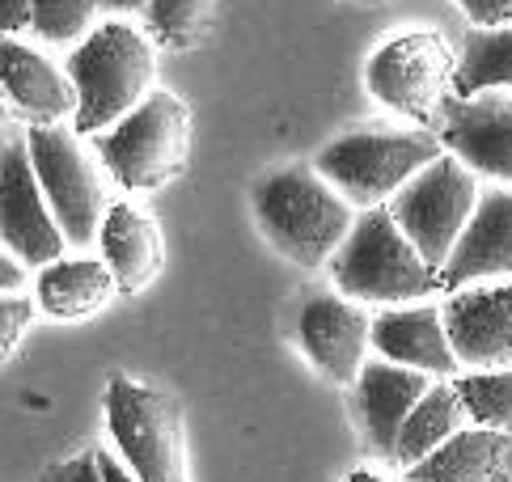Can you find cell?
Here are the masks:
<instances>
[{"label": "cell", "instance_id": "d4e9b609", "mask_svg": "<svg viewBox=\"0 0 512 482\" xmlns=\"http://www.w3.org/2000/svg\"><path fill=\"white\" fill-rule=\"evenodd\" d=\"M94 26V0H34L30 30L43 43H85Z\"/></svg>", "mask_w": 512, "mask_h": 482}, {"label": "cell", "instance_id": "3957f363", "mask_svg": "<svg viewBox=\"0 0 512 482\" xmlns=\"http://www.w3.org/2000/svg\"><path fill=\"white\" fill-rule=\"evenodd\" d=\"M331 280L347 301L390 309L441 288V275L419 258L407 233L394 225L390 208H369L356 216L352 233L331 258Z\"/></svg>", "mask_w": 512, "mask_h": 482}, {"label": "cell", "instance_id": "277c9868", "mask_svg": "<svg viewBox=\"0 0 512 482\" xmlns=\"http://www.w3.org/2000/svg\"><path fill=\"white\" fill-rule=\"evenodd\" d=\"M436 157H445V144L432 127H415V132L369 127V132H347L331 140L318 153L314 170L352 208L369 212V208H386V199H394Z\"/></svg>", "mask_w": 512, "mask_h": 482}, {"label": "cell", "instance_id": "7c38bea8", "mask_svg": "<svg viewBox=\"0 0 512 482\" xmlns=\"http://www.w3.org/2000/svg\"><path fill=\"white\" fill-rule=\"evenodd\" d=\"M369 335H373V318L364 313V305L335 296V292L305 296V305L297 313V339H301L305 360L331 385L360 381V368L369 364L364 351L373 347Z\"/></svg>", "mask_w": 512, "mask_h": 482}, {"label": "cell", "instance_id": "603a6c76", "mask_svg": "<svg viewBox=\"0 0 512 482\" xmlns=\"http://www.w3.org/2000/svg\"><path fill=\"white\" fill-rule=\"evenodd\" d=\"M216 22V0H153L144 9L149 39L166 51H195L208 43Z\"/></svg>", "mask_w": 512, "mask_h": 482}, {"label": "cell", "instance_id": "ac0fdd59", "mask_svg": "<svg viewBox=\"0 0 512 482\" xmlns=\"http://www.w3.org/2000/svg\"><path fill=\"white\" fill-rule=\"evenodd\" d=\"M98 246H102V263L111 267L119 292H127V296L144 292L161 275V267H166V237H161V225L144 208H136V203H115V208L106 212Z\"/></svg>", "mask_w": 512, "mask_h": 482}, {"label": "cell", "instance_id": "e575fe53", "mask_svg": "<svg viewBox=\"0 0 512 482\" xmlns=\"http://www.w3.org/2000/svg\"><path fill=\"white\" fill-rule=\"evenodd\" d=\"M0 115H5V110H0Z\"/></svg>", "mask_w": 512, "mask_h": 482}, {"label": "cell", "instance_id": "9a60e30c", "mask_svg": "<svg viewBox=\"0 0 512 482\" xmlns=\"http://www.w3.org/2000/svg\"><path fill=\"white\" fill-rule=\"evenodd\" d=\"M0 94L30 127H56L77 119V85L39 47L0 39Z\"/></svg>", "mask_w": 512, "mask_h": 482}, {"label": "cell", "instance_id": "1f68e13d", "mask_svg": "<svg viewBox=\"0 0 512 482\" xmlns=\"http://www.w3.org/2000/svg\"><path fill=\"white\" fill-rule=\"evenodd\" d=\"M153 0H94V9H111V13H144Z\"/></svg>", "mask_w": 512, "mask_h": 482}, {"label": "cell", "instance_id": "4dcf8cb0", "mask_svg": "<svg viewBox=\"0 0 512 482\" xmlns=\"http://www.w3.org/2000/svg\"><path fill=\"white\" fill-rule=\"evenodd\" d=\"M22 284H26V267L17 263L13 254L0 250V296H5V292H22Z\"/></svg>", "mask_w": 512, "mask_h": 482}, {"label": "cell", "instance_id": "484cf974", "mask_svg": "<svg viewBox=\"0 0 512 482\" xmlns=\"http://www.w3.org/2000/svg\"><path fill=\"white\" fill-rule=\"evenodd\" d=\"M30 318H34V301L26 292H5L0 296V364H9V356L26 335Z\"/></svg>", "mask_w": 512, "mask_h": 482}, {"label": "cell", "instance_id": "2e32d148", "mask_svg": "<svg viewBox=\"0 0 512 482\" xmlns=\"http://www.w3.org/2000/svg\"><path fill=\"white\" fill-rule=\"evenodd\" d=\"M373 351L398 368H415L424 377H457V356L445 330V313L436 305H394L373 318Z\"/></svg>", "mask_w": 512, "mask_h": 482}, {"label": "cell", "instance_id": "4316f807", "mask_svg": "<svg viewBox=\"0 0 512 482\" xmlns=\"http://www.w3.org/2000/svg\"><path fill=\"white\" fill-rule=\"evenodd\" d=\"M43 482H102L98 453L85 449V453H77V457L60 461V466H47V470H43Z\"/></svg>", "mask_w": 512, "mask_h": 482}, {"label": "cell", "instance_id": "f546056e", "mask_svg": "<svg viewBox=\"0 0 512 482\" xmlns=\"http://www.w3.org/2000/svg\"><path fill=\"white\" fill-rule=\"evenodd\" d=\"M94 453H98V470H102V482H140L136 474H132V466L119 457V453H111V449H102V444H94Z\"/></svg>", "mask_w": 512, "mask_h": 482}, {"label": "cell", "instance_id": "44dd1931", "mask_svg": "<svg viewBox=\"0 0 512 482\" xmlns=\"http://www.w3.org/2000/svg\"><path fill=\"white\" fill-rule=\"evenodd\" d=\"M470 423L462 398H457V385H432L424 398L415 402V411L402 423V436H398V453H394V466L411 470L419 466L424 457H432L445 440H453Z\"/></svg>", "mask_w": 512, "mask_h": 482}, {"label": "cell", "instance_id": "e0dca14e", "mask_svg": "<svg viewBox=\"0 0 512 482\" xmlns=\"http://www.w3.org/2000/svg\"><path fill=\"white\" fill-rule=\"evenodd\" d=\"M432 389V377L415 373V368H398L390 360H369L360 368V381H356V415H360V428L364 440L373 444L377 457L394 461L398 453V436H402V423L415 411V402Z\"/></svg>", "mask_w": 512, "mask_h": 482}, {"label": "cell", "instance_id": "8992f818", "mask_svg": "<svg viewBox=\"0 0 512 482\" xmlns=\"http://www.w3.org/2000/svg\"><path fill=\"white\" fill-rule=\"evenodd\" d=\"M106 423H111L115 449L140 482H191L182 406L174 394L132 377H115L106 385Z\"/></svg>", "mask_w": 512, "mask_h": 482}, {"label": "cell", "instance_id": "9c48e42d", "mask_svg": "<svg viewBox=\"0 0 512 482\" xmlns=\"http://www.w3.org/2000/svg\"><path fill=\"white\" fill-rule=\"evenodd\" d=\"M26 148H30L34 174L43 182V195L51 203V216L64 229L68 246H89L102 233L106 212H111L94 157L85 153L77 132H68L64 123L26 127Z\"/></svg>", "mask_w": 512, "mask_h": 482}, {"label": "cell", "instance_id": "7a4b0ae2", "mask_svg": "<svg viewBox=\"0 0 512 482\" xmlns=\"http://www.w3.org/2000/svg\"><path fill=\"white\" fill-rule=\"evenodd\" d=\"M153 43L136 26L106 22L68 55V77L77 85V136H102L153 94Z\"/></svg>", "mask_w": 512, "mask_h": 482}, {"label": "cell", "instance_id": "f1b7e54d", "mask_svg": "<svg viewBox=\"0 0 512 482\" xmlns=\"http://www.w3.org/2000/svg\"><path fill=\"white\" fill-rule=\"evenodd\" d=\"M30 17H34V0H0V39L30 30Z\"/></svg>", "mask_w": 512, "mask_h": 482}, {"label": "cell", "instance_id": "52a82bcc", "mask_svg": "<svg viewBox=\"0 0 512 482\" xmlns=\"http://www.w3.org/2000/svg\"><path fill=\"white\" fill-rule=\"evenodd\" d=\"M474 203H479V182H474V174L453 153H445L432 165H424L386 208L394 216V225L419 250V258L441 275L457 237L470 225Z\"/></svg>", "mask_w": 512, "mask_h": 482}, {"label": "cell", "instance_id": "4fadbf2b", "mask_svg": "<svg viewBox=\"0 0 512 482\" xmlns=\"http://www.w3.org/2000/svg\"><path fill=\"white\" fill-rule=\"evenodd\" d=\"M453 356L470 373L512 368V280L470 284L441 305Z\"/></svg>", "mask_w": 512, "mask_h": 482}, {"label": "cell", "instance_id": "7402d4cb", "mask_svg": "<svg viewBox=\"0 0 512 482\" xmlns=\"http://www.w3.org/2000/svg\"><path fill=\"white\" fill-rule=\"evenodd\" d=\"M491 89L512 94V26L500 30H470L457 51L453 98H479Z\"/></svg>", "mask_w": 512, "mask_h": 482}, {"label": "cell", "instance_id": "d6986e66", "mask_svg": "<svg viewBox=\"0 0 512 482\" xmlns=\"http://www.w3.org/2000/svg\"><path fill=\"white\" fill-rule=\"evenodd\" d=\"M402 474L407 482H512V436L466 423L432 457Z\"/></svg>", "mask_w": 512, "mask_h": 482}, {"label": "cell", "instance_id": "836d02e7", "mask_svg": "<svg viewBox=\"0 0 512 482\" xmlns=\"http://www.w3.org/2000/svg\"><path fill=\"white\" fill-rule=\"evenodd\" d=\"M0 148H5V123H0Z\"/></svg>", "mask_w": 512, "mask_h": 482}, {"label": "cell", "instance_id": "cb8c5ba5", "mask_svg": "<svg viewBox=\"0 0 512 482\" xmlns=\"http://www.w3.org/2000/svg\"><path fill=\"white\" fill-rule=\"evenodd\" d=\"M453 385H457V398H462L470 423L512 436V368L462 373V377H453Z\"/></svg>", "mask_w": 512, "mask_h": 482}, {"label": "cell", "instance_id": "8fae6325", "mask_svg": "<svg viewBox=\"0 0 512 482\" xmlns=\"http://www.w3.org/2000/svg\"><path fill=\"white\" fill-rule=\"evenodd\" d=\"M441 136L445 153H453L470 174L512 187V94L491 89L479 98H445L441 106Z\"/></svg>", "mask_w": 512, "mask_h": 482}, {"label": "cell", "instance_id": "5bb4252c", "mask_svg": "<svg viewBox=\"0 0 512 482\" xmlns=\"http://www.w3.org/2000/svg\"><path fill=\"white\" fill-rule=\"evenodd\" d=\"M512 280V187L479 191L466 233L457 237L449 263L441 267V288L462 292L470 284Z\"/></svg>", "mask_w": 512, "mask_h": 482}, {"label": "cell", "instance_id": "83f0119b", "mask_svg": "<svg viewBox=\"0 0 512 482\" xmlns=\"http://www.w3.org/2000/svg\"><path fill=\"white\" fill-rule=\"evenodd\" d=\"M474 30H500L512 26V0H457Z\"/></svg>", "mask_w": 512, "mask_h": 482}, {"label": "cell", "instance_id": "5b68a950", "mask_svg": "<svg viewBox=\"0 0 512 482\" xmlns=\"http://www.w3.org/2000/svg\"><path fill=\"white\" fill-rule=\"evenodd\" d=\"M94 148L98 165L123 191H157L187 170L191 110L166 89H153L111 132L94 136Z\"/></svg>", "mask_w": 512, "mask_h": 482}, {"label": "cell", "instance_id": "6da1fadb", "mask_svg": "<svg viewBox=\"0 0 512 482\" xmlns=\"http://www.w3.org/2000/svg\"><path fill=\"white\" fill-rule=\"evenodd\" d=\"M250 208L263 237L288 263L318 271L339 254L356 225V212L314 165H280L250 191Z\"/></svg>", "mask_w": 512, "mask_h": 482}, {"label": "cell", "instance_id": "ba28073f", "mask_svg": "<svg viewBox=\"0 0 512 482\" xmlns=\"http://www.w3.org/2000/svg\"><path fill=\"white\" fill-rule=\"evenodd\" d=\"M453 72H457V55L445 43V34L407 30L386 39L369 55L364 85L394 115L432 123V115H441L445 98L453 94Z\"/></svg>", "mask_w": 512, "mask_h": 482}, {"label": "cell", "instance_id": "ffe728a7", "mask_svg": "<svg viewBox=\"0 0 512 482\" xmlns=\"http://www.w3.org/2000/svg\"><path fill=\"white\" fill-rule=\"evenodd\" d=\"M34 292H39V305L51 313V318L81 322L89 313L111 305L119 284L102 258H56V263L39 267Z\"/></svg>", "mask_w": 512, "mask_h": 482}, {"label": "cell", "instance_id": "30bf717a", "mask_svg": "<svg viewBox=\"0 0 512 482\" xmlns=\"http://www.w3.org/2000/svg\"><path fill=\"white\" fill-rule=\"evenodd\" d=\"M0 246L26 267L56 263L68 246L64 229L51 216L43 182L34 174L26 136H9L0 148Z\"/></svg>", "mask_w": 512, "mask_h": 482}, {"label": "cell", "instance_id": "d6a6232c", "mask_svg": "<svg viewBox=\"0 0 512 482\" xmlns=\"http://www.w3.org/2000/svg\"><path fill=\"white\" fill-rule=\"evenodd\" d=\"M343 482H386L381 474H369V470H356V474H347Z\"/></svg>", "mask_w": 512, "mask_h": 482}]
</instances>
